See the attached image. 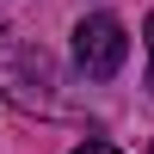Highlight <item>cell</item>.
<instances>
[{"label": "cell", "instance_id": "6da1fadb", "mask_svg": "<svg viewBox=\"0 0 154 154\" xmlns=\"http://www.w3.org/2000/svg\"><path fill=\"white\" fill-rule=\"evenodd\" d=\"M123 56H130V37H123V25L111 12H93V19L74 25V62H80L86 80H111L123 68Z\"/></svg>", "mask_w": 154, "mask_h": 154}, {"label": "cell", "instance_id": "7a4b0ae2", "mask_svg": "<svg viewBox=\"0 0 154 154\" xmlns=\"http://www.w3.org/2000/svg\"><path fill=\"white\" fill-rule=\"evenodd\" d=\"M0 86H12V99H19L25 111L31 105H56V62L43 56L37 43H12L6 56H0Z\"/></svg>", "mask_w": 154, "mask_h": 154}, {"label": "cell", "instance_id": "3957f363", "mask_svg": "<svg viewBox=\"0 0 154 154\" xmlns=\"http://www.w3.org/2000/svg\"><path fill=\"white\" fill-rule=\"evenodd\" d=\"M74 154H117V148H111V142H80Z\"/></svg>", "mask_w": 154, "mask_h": 154}, {"label": "cell", "instance_id": "277c9868", "mask_svg": "<svg viewBox=\"0 0 154 154\" xmlns=\"http://www.w3.org/2000/svg\"><path fill=\"white\" fill-rule=\"evenodd\" d=\"M148 93H154V19H148Z\"/></svg>", "mask_w": 154, "mask_h": 154}, {"label": "cell", "instance_id": "5b68a950", "mask_svg": "<svg viewBox=\"0 0 154 154\" xmlns=\"http://www.w3.org/2000/svg\"><path fill=\"white\" fill-rule=\"evenodd\" d=\"M148 154H154V142H148Z\"/></svg>", "mask_w": 154, "mask_h": 154}]
</instances>
